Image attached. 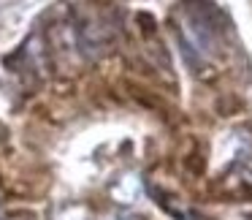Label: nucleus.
<instances>
[{
    "instance_id": "1",
    "label": "nucleus",
    "mask_w": 252,
    "mask_h": 220,
    "mask_svg": "<svg viewBox=\"0 0 252 220\" xmlns=\"http://www.w3.org/2000/svg\"><path fill=\"white\" fill-rule=\"evenodd\" d=\"M6 220H30V218H19V215H14V218H6Z\"/></svg>"
}]
</instances>
